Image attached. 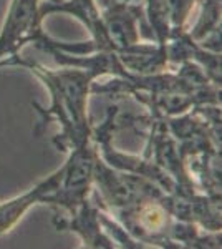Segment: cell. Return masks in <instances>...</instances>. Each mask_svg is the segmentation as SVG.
<instances>
[{
	"label": "cell",
	"instance_id": "obj_1",
	"mask_svg": "<svg viewBox=\"0 0 222 249\" xmlns=\"http://www.w3.org/2000/svg\"><path fill=\"white\" fill-rule=\"evenodd\" d=\"M2 67L25 68L32 71L50 91L51 103L48 108L40 107L37 102L32 103L40 116L38 123L34 126V135L37 138L43 135L48 124L56 120L62 126L60 133L53 136L56 150L67 153L91 143L93 126L88 118V95L96 77L90 70L76 67L51 70L40 65L35 60L22 57L20 53L2 58L0 68Z\"/></svg>",
	"mask_w": 222,
	"mask_h": 249
},
{
	"label": "cell",
	"instance_id": "obj_2",
	"mask_svg": "<svg viewBox=\"0 0 222 249\" xmlns=\"http://www.w3.org/2000/svg\"><path fill=\"white\" fill-rule=\"evenodd\" d=\"M38 14L42 20L51 14H68L80 20L91 35V40L88 42L76 43L58 42L51 38V47L71 55H90L95 52H115L116 53V45L104 29L100 5L96 3V0H47L45 3H40Z\"/></svg>",
	"mask_w": 222,
	"mask_h": 249
},
{
	"label": "cell",
	"instance_id": "obj_3",
	"mask_svg": "<svg viewBox=\"0 0 222 249\" xmlns=\"http://www.w3.org/2000/svg\"><path fill=\"white\" fill-rule=\"evenodd\" d=\"M68 153L70 155L67 163H63L62 183L53 193L45 196L43 203L63 208L70 214L85 199L90 198L93 190V168L98 148L91 140V143H88L86 146L76 148Z\"/></svg>",
	"mask_w": 222,
	"mask_h": 249
},
{
	"label": "cell",
	"instance_id": "obj_4",
	"mask_svg": "<svg viewBox=\"0 0 222 249\" xmlns=\"http://www.w3.org/2000/svg\"><path fill=\"white\" fill-rule=\"evenodd\" d=\"M102 5V20L116 52L138 43L141 37L149 40L143 0H96Z\"/></svg>",
	"mask_w": 222,
	"mask_h": 249
},
{
	"label": "cell",
	"instance_id": "obj_5",
	"mask_svg": "<svg viewBox=\"0 0 222 249\" xmlns=\"http://www.w3.org/2000/svg\"><path fill=\"white\" fill-rule=\"evenodd\" d=\"M40 0H12L0 30V60L7 58L42 34Z\"/></svg>",
	"mask_w": 222,
	"mask_h": 249
},
{
	"label": "cell",
	"instance_id": "obj_6",
	"mask_svg": "<svg viewBox=\"0 0 222 249\" xmlns=\"http://www.w3.org/2000/svg\"><path fill=\"white\" fill-rule=\"evenodd\" d=\"M53 226L58 231H73L82 238L85 248H115L113 239L104 232L100 223V208L86 198L78 208L67 216H53Z\"/></svg>",
	"mask_w": 222,
	"mask_h": 249
},
{
	"label": "cell",
	"instance_id": "obj_7",
	"mask_svg": "<svg viewBox=\"0 0 222 249\" xmlns=\"http://www.w3.org/2000/svg\"><path fill=\"white\" fill-rule=\"evenodd\" d=\"M63 178V164L55 173L47 176L40 183L35 184L32 190L25 191L23 195L15 196V198L9 199V201L0 203V236L7 234L17 226V223L25 216V213L30 210L32 206L38 203H43L47 195L53 193L56 188L60 186Z\"/></svg>",
	"mask_w": 222,
	"mask_h": 249
},
{
	"label": "cell",
	"instance_id": "obj_8",
	"mask_svg": "<svg viewBox=\"0 0 222 249\" xmlns=\"http://www.w3.org/2000/svg\"><path fill=\"white\" fill-rule=\"evenodd\" d=\"M120 62L130 73L151 75L166 71L169 67L166 45L157 43H135L128 48H121L116 52Z\"/></svg>",
	"mask_w": 222,
	"mask_h": 249
},
{
	"label": "cell",
	"instance_id": "obj_9",
	"mask_svg": "<svg viewBox=\"0 0 222 249\" xmlns=\"http://www.w3.org/2000/svg\"><path fill=\"white\" fill-rule=\"evenodd\" d=\"M144 17L149 29V42L166 45L171 34L168 0H144Z\"/></svg>",
	"mask_w": 222,
	"mask_h": 249
},
{
	"label": "cell",
	"instance_id": "obj_10",
	"mask_svg": "<svg viewBox=\"0 0 222 249\" xmlns=\"http://www.w3.org/2000/svg\"><path fill=\"white\" fill-rule=\"evenodd\" d=\"M214 34H221V0H201L199 20L189 35L201 43Z\"/></svg>",
	"mask_w": 222,
	"mask_h": 249
},
{
	"label": "cell",
	"instance_id": "obj_11",
	"mask_svg": "<svg viewBox=\"0 0 222 249\" xmlns=\"http://www.w3.org/2000/svg\"><path fill=\"white\" fill-rule=\"evenodd\" d=\"M196 3L197 0H168V15L171 27H176V29L186 27Z\"/></svg>",
	"mask_w": 222,
	"mask_h": 249
}]
</instances>
